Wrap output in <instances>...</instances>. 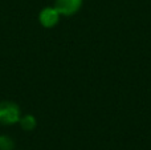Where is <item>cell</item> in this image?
Returning <instances> with one entry per match:
<instances>
[{"label":"cell","mask_w":151,"mask_h":150,"mask_svg":"<svg viewBox=\"0 0 151 150\" xmlns=\"http://www.w3.org/2000/svg\"><path fill=\"white\" fill-rule=\"evenodd\" d=\"M61 15L55 7H45L40 11L39 13V21L44 28H53L57 25L60 21Z\"/></svg>","instance_id":"7a4b0ae2"},{"label":"cell","mask_w":151,"mask_h":150,"mask_svg":"<svg viewBox=\"0 0 151 150\" xmlns=\"http://www.w3.org/2000/svg\"><path fill=\"white\" fill-rule=\"evenodd\" d=\"M21 117L20 106L13 101H0V125L9 126L19 124Z\"/></svg>","instance_id":"6da1fadb"},{"label":"cell","mask_w":151,"mask_h":150,"mask_svg":"<svg viewBox=\"0 0 151 150\" xmlns=\"http://www.w3.org/2000/svg\"><path fill=\"white\" fill-rule=\"evenodd\" d=\"M19 124H20L21 129L25 130V132H32V130H35L37 126L36 117H35L33 114H24V116L21 114Z\"/></svg>","instance_id":"277c9868"},{"label":"cell","mask_w":151,"mask_h":150,"mask_svg":"<svg viewBox=\"0 0 151 150\" xmlns=\"http://www.w3.org/2000/svg\"><path fill=\"white\" fill-rule=\"evenodd\" d=\"M0 150H15V141L8 134H0Z\"/></svg>","instance_id":"5b68a950"},{"label":"cell","mask_w":151,"mask_h":150,"mask_svg":"<svg viewBox=\"0 0 151 150\" xmlns=\"http://www.w3.org/2000/svg\"><path fill=\"white\" fill-rule=\"evenodd\" d=\"M82 0H56L53 7L61 16H73L80 11Z\"/></svg>","instance_id":"3957f363"}]
</instances>
